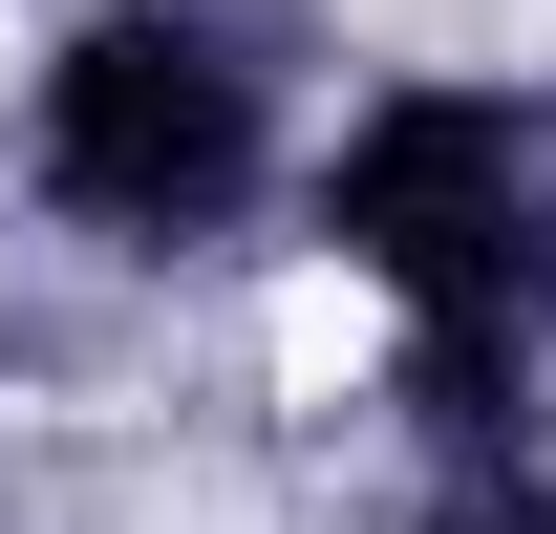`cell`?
<instances>
[{"instance_id": "6da1fadb", "label": "cell", "mask_w": 556, "mask_h": 534, "mask_svg": "<svg viewBox=\"0 0 556 534\" xmlns=\"http://www.w3.org/2000/svg\"><path fill=\"white\" fill-rule=\"evenodd\" d=\"M321 236L407 300V406L450 449H492L514 385H535V342H556V107H514V86H386L343 129V171H321Z\"/></svg>"}, {"instance_id": "7a4b0ae2", "label": "cell", "mask_w": 556, "mask_h": 534, "mask_svg": "<svg viewBox=\"0 0 556 534\" xmlns=\"http://www.w3.org/2000/svg\"><path fill=\"white\" fill-rule=\"evenodd\" d=\"M257 171H278V65L236 22H193V0H108L65 65H43V193L86 236H129V257L236 236Z\"/></svg>"}, {"instance_id": "3957f363", "label": "cell", "mask_w": 556, "mask_h": 534, "mask_svg": "<svg viewBox=\"0 0 556 534\" xmlns=\"http://www.w3.org/2000/svg\"><path fill=\"white\" fill-rule=\"evenodd\" d=\"M428 534H556V470H514V449H471L450 492H428Z\"/></svg>"}]
</instances>
